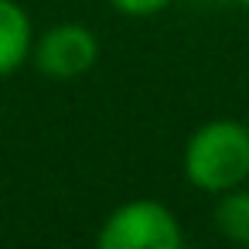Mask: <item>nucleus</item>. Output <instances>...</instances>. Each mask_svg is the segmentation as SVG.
<instances>
[{
	"instance_id": "obj_5",
	"label": "nucleus",
	"mask_w": 249,
	"mask_h": 249,
	"mask_svg": "<svg viewBox=\"0 0 249 249\" xmlns=\"http://www.w3.org/2000/svg\"><path fill=\"white\" fill-rule=\"evenodd\" d=\"M215 225L235 246H249V191H225V198L215 205Z\"/></svg>"
},
{
	"instance_id": "obj_4",
	"label": "nucleus",
	"mask_w": 249,
	"mask_h": 249,
	"mask_svg": "<svg viewBox=\"0 0 249 249\" xmlns=\"http://www.w3.org/2000/svg\"><path fill=\"white\" fill-rule=\"evenodd\" d=\"M31 52V21L21 4L0 0V75H11L24 65Z\"/></svg>"
},
{
	"instance_id": "obj_7",
	"label": "nucleus",
	"mask_w": 249,
	"mask_h": 249,
	"mask_svg": "<svg viewBox=\"0 0 249 249\" xmlns=\"http://www.w3.org/2000/svg\"><path fill=\"white\" fill-rule=\"evenodd\" d=\"M239 4H242V7H249V0H239Z\"/></svg>"
},
{
	"instance_id": "obj_2",
	"label": "nucleus",
	"mask_w": 249,
	"mask_h": 249,
	"mask_svg": "<svg viewBox=\"0 0 249 249\" xmlns=\"http://www.w3.org/2000/svg\"><path fill=\"white\" fill-rule=\"evenodd\" d=\"M96 249H181V225L160 201L137 198L103 222Z\"/></svg>"
},
{
	"instance_id": "obj_1",
	"label": "nucleus",
	"mask_w": 249,
	"mask_h": 249,
	"mask_svg": "<svg viewBox=\"0 0 249 249\" xmlns=\"http://www.w3.org/2000/svg\"><path fill=\"white\" fill-rule=\"evenodd\" d=\"M184 178L201 191H232L249 178V126L212 120L198 126L184 147Z\"/></svg>"
},
{
	"instance_id": "obj_6",
	"label": "nucleus",
	"mask_w": 249,
	"mask_h": 249,
	"mask_svg": "<svg viewBox=\"0 0 249 249\" xmlns=\"http://www.w3.org/2000/svg\"><path fill=\"white\" fill-rule=\"evenodd\" d=\"M109 4H113L120 14H130V18H150V14H160L164 7H171V0H109Z\"/></svg>"
},
{
	"instance_id": "obj_3",
	"label": "nucleus",
	"mask_w": 249,
	"mask_h": 249,
	"mask_svg": "<svg viewBox=\"0 0 249 249\" xmlns=\"http://www.w3.org/2000/svg\"><path fill=\"white\" fill-rule=\"evenodd\" d=\"M96 58H99V41L86 24H58L35 48L38 72H45L52 79L86 75L96 65Z\"/></svg>"
}]
</instances>
